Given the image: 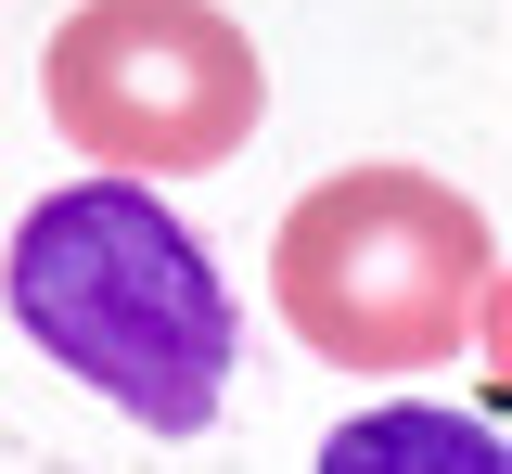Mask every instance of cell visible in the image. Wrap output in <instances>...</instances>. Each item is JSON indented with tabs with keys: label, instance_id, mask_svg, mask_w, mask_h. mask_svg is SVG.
Here are the masks:
<instances>
[{
	"label": "cell",
	"instance_id": "3957f363",
	"mask_svg": "<svg viewBox=\"0 0 512 474\" xmlns=\"http://www.w3.org/2000/svg\"><path fill=\"white\" fill-rule=\"evenodd\" d=\"M39 103L90 167L167 180V167H231L256 141L269 65L218 0H90L39 52Z\"/></svg>",
	"mask_w": 512,
	"mask_h": 474
},
{
	"label": "cell",
	"instance_id": "7a4b0ae2",
	"mask_svg": "<svg viewBox=\"0 0 512 474\" xmlns=\"http://www.w3.org/2000/svg\"><path fill=\"white\" fill-rule=\"evenodd\" d=\"M269 295L333 372H448L500 321V244L423 167H333L282 218Z\"/></svg>",
	"mask_w": 512,
	"mask_h": 474
},
{
	"label": "cell",
	"instance_id": "277c9868",
	"mask_svg": "<svg viewBox=\"0 0 512 474\" xmlns=\"http://www.w3.org/2000/svg\"><path fill=\"white\" fill-rule=\"evenodd\" d=\"M320 474H512L487 410H436V398H384L359 423H333Z\"/></svg>",
	"mask_w": 512,
	"mask_h": 474
},
{
	"label": "cell",
	"instance_id": "6da1fadb",
	"mask_svg": "<svg viewBox=\"0 0 512 474\" xmlns=\"http://www.w3.org/2000/svg\"><path fill=\"white\" fill-rule=\"evenodd\" d=\"M0 295L26 346H52V372H77L90 398H116L154 436H205L231 398V282L205 270L180 218L154 205V180H64L13 218Z\"/></svg>",
	"mask_w": 512,
	"mask_h": 474
}]
</instances>
